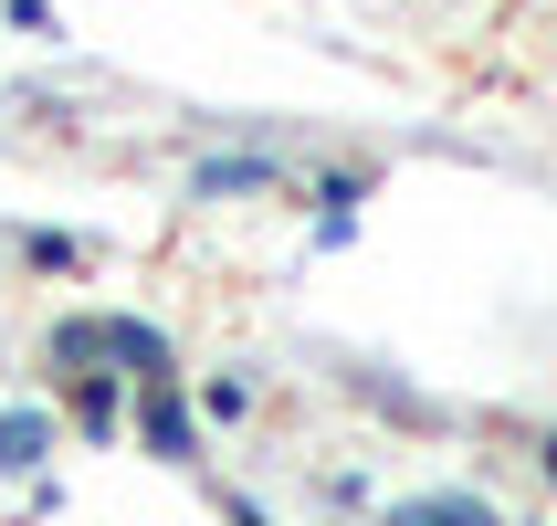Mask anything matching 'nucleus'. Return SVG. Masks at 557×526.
<instances>
[{
	"mask_svg": "<svg viewBox=\"0 0 557 526\" xmlns=\"http://www.w3.org/2000/svg\"><path fill=\"white\" fill-rule=\"evenodd\" d=\"M284 169L274 158H211V169H200V200H221V189H274Z\"/></svg>",
	"mask_w": 557,
	"mask_h": 526,
	"instance_id": "nucleus-2",
	"label": "nucleus"
},
{
	"mask_svg": "<svg viewBox=\"0 0 557 526\" xmlns=\"http://www.w3.org/2000/svg\"><path fill=\"white\" fill-rule=\"evenodd\" d=\"M148 442H158V453H189V421H180V401H148Z\"/></svg>",
	"mask_w": 557,
	"mask_h": 526,
	"instance_id": "nucleus-4",
	"label": "nucleus"
},
{
	"mask_svg": "<svg viewBox=\"0 0 557 526\" xmlns=\"http://www.w3.org/2000/svg\"><path fill=\"white\" fill-rule=\"evenodd\" d=\"M0 464H11V474L42 464V421H32V411H22V421H0Z\"/></svg>",
	"mask_w": 557,
	"mask_h": 526,
	"instance_id": "nucleus-3",
	"label": "nucleus"
},
{
	"mask_svg": "<svg viewBox=\"0 0 557 526\" xmlns=\"http://www.w3.org/2000/svg\"><path fill=\"white\" fill-rule=\"evenodd\" d=\"M389 526H495V505H473V496H421V505H400Z\"/></svg>",
	"mask_w": 557,
	"mask_h": 526,
	"instance_id": "nucleus-1",
	"label": "nucleus"
},
{
	"mask_svg": "<svg viewBox=\"0 0 557 526\" xmlns=\"http://www.w3.org/2000/svg\"><path fill=\"white\" fill-rule=\"evenodd\" d=\"M232 526H263V516H252V505H243V516H232Z\"/></svg>",
	"mask_w": 557,
	"mask_h": 526,
	"instance_id": "nucleus-5",
	"label": "nucleus"
}]
</instances>
